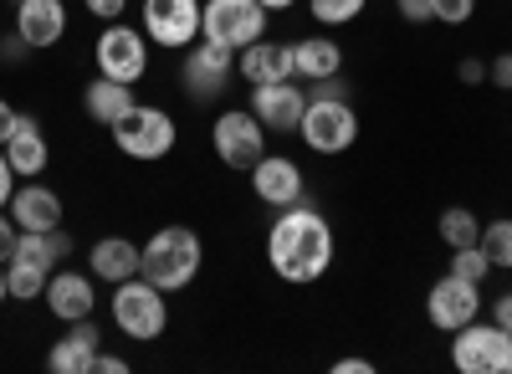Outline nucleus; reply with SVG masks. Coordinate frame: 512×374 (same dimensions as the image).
Wrapping results in <instances>:
<instances>
[{"instance_id": "nucleus-16", "label": "nucleus", "mask_w": 512, "mask_h": 374, "mask_svg": "<svg viewBox=\"0 0 512 374\" xmlns=\"http://www.w3.org/2000/svg\"><path fill=\"white\" fill-rule=\"evenodd\" d=\"M236 77H246L251 88H262V82H287L297 77V52L287 41H251L246 52H236Z\"/></svg>"}, {"instance_id": "nucleus-20", "label": "nucleus", "mask_w": 512, "mask_h": 374, "mask_svg": "<svg viewBox=\"0 0 512 374\" xmlns=\"http://www.w3.org/2000/svg\"><path fill=\"white\" fill-rule=\"evenodd\" d=\"M88 267H93V282L118 287L128 277H139V246L128 241V236H103V241H93Z\"/></svg>"}, {"instance_id": "nucleus-34", "label": "nucleus", "mask_w": 512, "mask_h": 374, "mask_svg": "<svg viewBox=\"0 0 512 374\" xmlns=\"http://www.w3.org/2000/svg\"><path fill=\"white\" fill-rule=\"evenodd\" d=\"M456 77L466 82V88H477V82H487V62H482V57H461Z\"/></svg>"}, {"instance_id": "nucleus-36", "label": "nucleus", "mask_w": 512, "mask_h": 374, "mask_svg": "<svg viewBox=\"0 0 512 374\" xmlns=\"http://www.w3.org/2000/svg\"><path fill=\"white\" fill-rule=\"evenodd\" d=\"M93 374H128V359H118V354H93Z\"/></svg>"}, {"instance_id": "nucleus-8", "label": "nucleus", "mask_w": 512, "mask_h": 374, "mask_svg": "<svg viewBox=\"0 0 512 374\" xmlns=\"http://www.w3.org/2000/svg\"><path fill=\"white\" fill-rule=\"evenodd\" d=\"M210 144H216V159L226 164V170H256V159L267 154V129L262 118H256L251 108H226L216 118V129H210Z\"/></svg>"}, {"instance_id": "nucleus-10", "label": "nucleus", "mask_w": 512, "mask_h": 374, "mask_svg": "<svg viewBox=\"0 0 512 374\" xmlns=\"http://www.w3.org/2000/svg\"><path fill=\"white\" fill-rule=\"evenodd\" d=\"M144 36L164 52H190L200 41V0H144Z\"/></svg>"}, {"instance_id": "nucleus-30", "label": "nucleus", "mask_w": 512, "mask_h": 374, "mask_svg": "<svg viewBox=\"0 0 512 374\" xmlns=\"http://www.w3.org/2000/svg\"><path fill=\"white\" fill-rule=\"evenodd\" d=\"M431 16L446 21V26H466L477 16V0H431Z\"/></svg>"}, {"instance_id": "nucleus-42", "label": "nucleus", "mask_w": 512, "mask_h": 374, "mask_svg": "<svg viewBox=\"0 0 512 374\" xmlns=\"http://www.w3.org/2000/svg\"><path fill=\"white\" fill-rule=\"evenodd\" d=\"M11 298V282H6V267H0V303Z\"/></svg>"}, {"instance_id": "nucleus-13", "label": "nucleus", "mask_w": 512, "mask_h": 374, "mask_svg": "<svg viewBox=\"0 0 512 374\" xmlns=\"http://www.w3.org/2000/svg\"><path fill=\"white\" fill-rule=\"evenodd\" d=\"M251 113L262 118L267 134H292L297 123H303V113H308V93L297 88V77L262 82V88H251Z\"/></svg>"}, {"instance_id": "nucleus-26", "label": "nucleus", "mask_w": 512, "mask_h": 374, "mask_svg": "<svg viewBox=\"0 0 512 374\" xmlns=\"http://www.w3.org/2000/svg\"><path fill=\"white\" fill-rule=\"evenodd\" d=\"M369 0H308V16L323 26V31H338V26H349L364 16Z\"/></svg>"}, {"instance_id": "nucleus-12", "label": "nucleus", "mask_w": 512, "mask_h": 374, "mask_svg": "<svg viewBox=\"0 0 512 374\" xmlns=\"http://www.w3.org/2000/svg\"><path fill=\"white\" fill-rule=\"evenodd\" d=\"M425 318H431V328H441V334H456V328H466L472 318H482V282H466V277L446 272L431 293H425Z\"/></svg>"}, {"instance_id": "nucleus-37", "label": "nucleus", "mask_w": 512, "mask_h": 374, "mask_svg": "<svg viewBox=\"0 0 512 374\" xmlns=\"http://www.w3.org/2000/svg\"><path fill=\"white\" fill-rule=\"evenodd\" d=\"M11 180H16V170H11L6 149H0V211H6V205H11Z\"/></svg>"}, {"instance_id": "nucleus-23", "label": "nucleus", "mask_w": 512, "mask_h": 374, "mask_svg": "<svg viewBox=\"0 0 512 374\" xmlns=\"http://www.w3.org/2000/svg\"><path fill=\"white\" fill-rule=\"evenodd\" d=\"M93 354H98V344H82L77 334H67V339L52 344L47 369H52V374H93Z\"/></svg>"}, {"instance_id": "nucleus-17", "label": "nucleus", "mask_w": 512, "mask_h": 374, "mask_svg": "<svg viewBox=\"0 0 512 374\" xmlns=\"http://www.w3.org/2000/svg\"><path fill=\"white\" fill-rule=\"evenodd\" d=\"M47 308L62 318V323H77V318H93V308H98V293H93V277L88 272H57V277H47Z\"/></svg>"}, {"instance_id": "nucleus-14", "label": "nucleus", "mask_w": 512, "mask_h": 374, "mask_svg": "<svg viewBox=\"0 0 512 374\" xmlns=\"http://www.w3.org/2000/svg\"><path fill=\"white\" fill-rule=\"evenodd\" d=\"M251 190H256L262 205H272V211H287V205L303 200L308 180H303V170H297V159L262 154V159H256V170H251Z\"/></svg>"}, {"instance_id": "nucleus-28", "label": "nucleus", "mask_w": 512, "mask_h": 374, "mask_svg": "<svg viewBox=\"0 0 512 374\" xmlns=\"http://www.w3.org/2000/svg\"><path fill=\"white\" fill-rule=\"evenodd\" d=\"M482 252H487V262L492 267H512V221L502 216V221H482Z\"/></svg>"}, {"instance_id": "nucleus-25", "label": "nucleus", "mask_w": 512, "mask_h": 374, "mask_svg": "<svg viewBox=\"0 0 512 374\" xmlns=\"http://www.w3.org/2000/svg\"><path fill=\"white\" fill-rule=\"evenodd\" d=\"M11 262H26V267L52 272V267L62 262V252H57L52 231H21V236H16V252H11Z\"/></svg>"}, {"instance_id": "nucleus-2", "label": "nucleus", "mask_w": 512, "mask_h": 374, "mask_svg": "<svg viewBox=\"0 0 512 374\" xmlns=\"http://www.w3.org/2000/svg\"><path fill=\"white\" fill-rule=\"evenodd\" d=\"M200 262H205V246H200V236L190 226H159L139 246V277L154 282L164 298L185 293V287L195 282V272H200Z\"/></svg>"}, {"instance_id": "nucleus-7", "label": "nucleus", "mask_w": 512, "mask_h": 374, "mask_svg": "<svg viewBox=\"0 0 512 374\" xmlns=\"http://www.w3.org/2000/svg\"><path fill=\"white\" fill-rule=\"evenodd\" d=\"M451 364L461 374H512V334L502 323H482L472 318L466 328L451 334Z\"/></svg>"}, {"instance_id": "nucleus-22", "label": "nucleus", "mask_w": 512, "mask_h": 374, "mask_svg": "<svg viewBox=\"0 0 512 374\" xmlns=\"http://www.w3.org/2000/svg\"><path fill=\"white\" fill-rule=\"evenodd\" d=\"M82 103H88V118L93 123H103V129H113V123L134 108V88H128V82H113V77H93L88 82V93H82Z\"/></svg>"}, {"instance_id": "nucleus-15", "label": "nucleus", "mask_w": 512, "mask_h": 374, "mask_svg": "<svg viewBox=\"0 0 512 374\" xmlns=\"http://www.w3.org/2000/svg\"><path fill=\"white\" fill-rule=\"evenodd\" d=\"M16 36L31 52H47L67 36V6L62 0H16Z\"/></svg>"}, {"instance_id": "nucleus-11", "label": "nucleus", "mask_w": 512, "mask_h": 374, "mask_svg": "<svg viewBox=\"0 0 512 374\" xmlns=\"http://www.w3.org/2000/svg\"><path fill=\"white\" fill-rule=\"evenodd\" d=\"M231 77H236V52H226V47H216V41H195V47L185 52V62H180V82H185V93L190 98H200V103H210V98H221L226 88H231Z\"/></svg>"}, {"instance_id": "nucleus-21", "label": "nucleus", "mask_w": 512, "mask_h": 374, "mask_svg": "<svg viewBox=\"0 0 512 374\" xmlns=\"http://www.w3.org/2000/svg\"><path fill=\"white\" fill-rule=\"evenodd\" d=\"M292 52H297V82H328L344 67V47L333 36H303L292 41Z\"/></svg>"}, {"instance_id": "nucleus-24", "label": "nucleus", "mask_w": 512, "mask_h": 374, "mask_svg": "<svg viewBox=\"0 0 512 374\" xmlns=\"http://www.w3.org/2000/svg\"><path fill=\"white\" fill-rule=\"evenodd\" d=\"M436 231H441V241L451 246V252H456V246H477V241H482V221L466 211V205H446L441 221H436Z\"/></svg>"}, {"instance_id": "nucleus-27", "label": "nucleus", "mask_w": 512, "mask_h": 374, "mask_svg": "<svg viewBox=\"0 0 512 374\" xmlns=\"http://www.w3.org/2000/svg\"><path fill=\"white\" fill-rule=\"evenodd\" d=\"M47 277L41 267H26V262H6V282H11V298L16 303H36L41 293H47Z\"/></svg>"}, {"instance_id": "nucleus-33", "label": "nucleus", "mask_w": 512, "mask_h": 374, "mask_svg": "<svg viewBox=\"0 0 512 374\" xmlns=\"http://www.w3.org/2000/svg\"><path fill=\"white\" fill-rule=\"evenodd\" d=\"M82 6H88V16H93V21H123L128 0H82Z\"/></svg>"}, {"instance_id": "nucleus-39", "label": "nucleus", "mask_w": 512, "mask_h": 374, "mask_svg": "<svg viewBox=\"0 0 512 374\" xmlns=\"http://www.w3.org/2000/svg\"><path fill=\"white\" fill-rule=\"evenodd\" d=\"M333 374H374V364L359 359V354H349V359H338V364H333Z\"/></svg>"}, {"instance_id": "nucleus-40", "label": "nucleus", "mask_w": 512, "mask_h": 374, "mask_svg": "<svg viewBox=\"0 0 512 374\" xmlns=\"http://www.w3.org/2000/svg\"><path fill=\"white\" fill-rule=\"evenodd\" d=\"M492 323H502L507 334H512V293H502V298L492 303Z\"/></svg>"}, {"instance_id": "nucleus-9", "label": "nucleus", "mask_w": 512, "mask_h": 374, "mask_svg": "<svg viewBox=\"0 0 512 374\" xmlns=\"http://www.w3.org/2000/svg\"><path fill=\"white\" fill-rule=\"evenodd\" d=\"M93 57H98V72H103V77L128 82V88H134V82L149 72V36H144L139 26H128V21H108V26L98 31Z\"/></svg>"}, {"instance_id": "nucleus-4", "label": "nucleus", "mask_w": 512, "mask_h": 374, "mask_svg": "<svg viewBox=\"0 0 512 374\" xmlns=\"http://www.w3.org/2000/svg\"><path fill=\"white\" fill-rule=\"evenodd\" d=\"M297 134L313 154H349L359 144V113L349 108L344 93H308V113L297 123Z\"/></svg>"}, {"instance_id": "nucleus-6", "label": "nucleus", "mask_w": 512, "mask_h": 374, "mask_svg": "<svg viewBox=\"0 0 512 374\" xmlns=\"http://www.w3.org/2000/svg\"><path fill=\"white\" fill-rule=\"evenodd\" d=\"M267 6L262 0H205L200 6V36L226 52H246L251 41L267 36Z\"/></svg>"}, {"instance_id": "nucleus-1", "label": "nucleus", "mask_w": 512, "mask_h": 374, "mask_svg": "<svg viewBox=\"0 0 512 374\" xmlns=\"http://www.w3.org/2000/svg\"><path fill=\"white\" fill-rule=\"evenodd\" d=\"M333 226L323 221V211H313V205H287V211H277L272 231H267V262L282 282L292 287H308L318 282L328 267H333Z\"/></svg>"}, {"instance_id": "nucleus-32", "label": "nucleus", "mask_w": 512, "mask_h": 374, "mask_svg": "<svg viewBox=\"0 0 512 374\" xmlns=\"http://www.w3.org/2000/svg\"><path fill=\"white\" fill-rule=\"evenodd\" d=\"M395 11H400V21H410V26L436 21V16H431V0H395Z\"/></svg>"}, {"instance_id": "nucleus-38", "label": "nucleus", "mask_w": 512, "mask_h": 374, "mask_svg": "<svg viewBox=\"0 0 512 374\" xmlns=\"http://www.w3.org/2000/svg\"><path fill=\"white\" fill-rule=\"evenodd\" d=\"M16 123H21V113H16L6 98H0V144H6V139L16 134Z\"/></svg>"}, {"instance_id": "nucleus-35", "label": "nucleus", "mask_w": 512, "mask_h": 374, "mask_svg": "<svg viewBox=\"0 0 512 374\" xmlns=\"http://www.w3.org/2000/svg\"><path fill=\"white\" fill-rule=\"evenodd\" d=\"M16 236H21V226H16L11 216H0V267L11 262V252H16Z\"/></svg>"}, {"instance_id": "nucleus-3", "label": "nucleus", "mask_w": 512, "mask_h": 374, "mask_svg": "<svg viewBox=\"0 0 512 374\" xmlns=\"http://www.w3.org/2000/svg\"><path fill=\"white\" fill-rule=\"evenodd\" d=\"M108 313H113V328L123 339H134V344H154L164 328H169V308H164V293L154 282H144V277H128V282H118L113 287V303H108Z\"/></svg>"}, {"instance_id": "nucleus-18", "label": "nucleus", "mask_w": 512, "mask_h": 374, "mask_svg": "<svg viewBox=\"0 0 512 374\" xmlns=\"http://www.w3.org/2000/svg\"><path fill=\"white\" fill-rule=\"evenodd\" d=\"M11 221L21 231H52V226H62V195L52 185H16L11 190Z\"/></svg>"}, {"instance_id": "nucleus-41", "label": "nucleus", "mask_w": 512, "mask_h": 374, "mask_svg": "<svg viewBox=\"0 0 512 374\" xmlns=\"http://www.w3.org/2000/svg\"><path fill=\"white\" fill-rule=\"evenodd\" d=\"M262 6H267V11H292L297 0H262Z\"/></svg>"}, {"instance_id": "nucleus-19", "label": "nucleus", "mask_w": 512, "mask_h": 374, "mask_svg": "<svg viewBox=\"0 0 512 374\" xmlns=\"http://www.w3.org/2000/svg\"><path fill=\"white\" fill-rule=\"evenodd\" d=\"M0 149H6L11 170H16L21 180H36L41 170H47V159H52V144H47V134H41V123L26 118V113H21V123H16V134L0 144Z\"/></svg>"}, {"instance_id": "nucleus-5", "label": "nucleus", "mask_w": 512, "mask_h": 374, "mask_svg": "<svg viewBox=\"0 0 512 374\" xmlns=\"http://www.w3.org/2000/svg\"><path fill=\"white\" fill-rule=\"evenodd\" d=\"M175 139H180L175 113H164V108H154V103H134V108H128V113L113 123V144H118V154L139 159V164L164 159L169 149H175Z\"/></svg>"}, {"instance_id": "nucleus-29", "label": "nucleus", "mask_w": 512, "mask_h": 374, "mask_svg": "<svg viewBox=\"0 0 512 374\" xmlns=\"http://www.w3.org/2000/svg\"><path fill=\"white\" fill-rule=\"evenodd\" d=\"M451 272L466 277V282H482V277L492 272V262H487L482 246H456V252H451Z\"/></svg>"}, {"instance_id": "nucleus-31", "label": "nucleus", "mask_w": 512, "mask_h": 374, "mask_svg": "<svg viewBox=\"0 0 512 374\" xmlns=\"http://www.w3.org/2000/svg\"><path fill=\"white\" fill-rule=\"evenodd\" d=\"M487 82H492V88H502V93H512V52H502V57L487 62Z\"/></svg>"}]
</instances>
